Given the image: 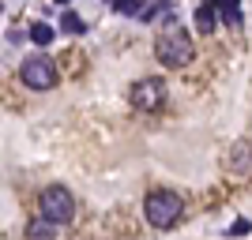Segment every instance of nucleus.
Returning a JSON list of instances; mask_svg holds the SVG:
<instances>
[{"label":"nucleus","mask_w":252,"mask_h":240,"mask_svg":"<svg viewBox=\"0 0 252 240\" xmlns=\"http://www.w3.org/2000/svg\"><path fill=\"white\" fill-rule=\"evenodd\" d=\"M155 53L166 68H185V64L192 60V34L185 30V27H169L166 34H158Z\"/></svg>","instance_id":"nucleus-1"},{"label":"nucleus","mask_w":252,"mask_h":240,"mask_svg":"<svg viewBox=\"0 0 252 240\" xmlns=\"http://www.w3.org/2000/svg\"><path fill=\"white\" fill-rule=\"evenodd\" d=\"M143 214L155 229H169V225H177L181 221V195L173 191H151L147 203H143Z\"/></svg>","instance_id":"nucleus-2"},{"label":"nucleus","mask_w":252,"mask_h":240,"mask_svg":"<svg viewBox=\"0 0 252 240\" xmlns=\"http://www.w3.org/2000/svg\"><path fill=\"white\" fill-rule=\"evenodd\" d=\"M42 218H49L53 225H68V221L75 218V199L68 188H61V184H53V188L42 191Z\"/></svg>","instance_id":"nucleus-3"},{"label":"nucleus","mask_w":252,"mask_h":240,"mask_svg":"<svg viewBox=\"0 0 252 240\" xmlns=\"http://www.w3.org/2000/svg\"><path fill=\"white\" fill-rule=\"evenodd\" d=\"M19 79H23V86H31V90H49V86H57V68H53V60L45 53H38V56H27V60H23Z\"/></svg>","instance_id":"nucleus-4"},{"label":"nucleus","mask_w":252,"mask_h":240,"mask_svg":"<svg viewBox=\"0 0 252 240\" xmlns=\"http://www.w3.org/2000/svg\"><path fill=\"white\" fill-rule=\"evenodd\" d=\"M132 105L139 113H158L166 105V83L162 79H143V83L132 86Z\"/></svg>","instance_id":"nucleus-5"},{"label":"nucleus","mask_w":252,"mask_h":240,"mask_svg":"<svg viewBox=\"0 0 252 240\" xmlns=\"http://www.w3.org/2000/svg\"><path fill=\"white\" fill-rule=\"evenodd\" d=\"M219 4H215V0H203L200 8H196V30H203V34H211L215 30V27H219Z\"/></svg>","instance_id":"nucleus-6"},{"label":"nucleus","mask_w":252,"mask_h":240,"mask_svg":"<svg viewBox=\"0 0 252 240\" xmlns=\"http://www.w3.org/2000/svg\"><path fill=\"white\" fill-rule=\"evenodd\" d=\"M219 4V15H222V23L226 27H245V15H241V0H215Z\"/></svg>","instance_id":"nucleus-7"},{"label":"nucleus","mask_w":252,"mask_h":240,"mask_svg":"<svg viewBox=\"0 0 252 240\" xmlns=\"http://www.w3.org/2000/svg\"><path fill=\"white\" fill-rule=\"evenodd\" d=\"M230 169L237 177H245L252 169V143H237V150H233V158H230Z\"/></svg>","instance_id":"nucleus-8"},{"label":"nucleus","mask_w":252,"mask_h":240,"mask_svg":"<svg viewBox=\"0 0 252 240\" xmlns=\"http://www.w3.org/2000/svg\"><path fill=\"white\" fill-rule=\"evenodd\" d=\"M139 15H143V23H151V19H162V15H169V19H173V15H177V4H173V0H162V4H155V8L139 11Z\"/></svg>","instance_id":"nucleus-9"},{"label":"nucleus","mask_w":252,"mask_h":240,"mask_svg":"<svg viewBox=\"0 0 252 240\" xmlns=\"http://www.w3.org/2000/svg\"><path fill=\"white\" fill-rule=\"evenodd\" d=\"M31 42L34 45H49L53 42V27H49V23H34V27H31Z\"/></svg>","instance_id":"nucleus-10"},{"label":"nucleus","mask_w":252,"mask_h":240,"mask_svg":"<svg viewBox=\"0 0 252 240\" xmlns=\"http://www.w3.org/2000/svg\"><path fill=\"white\" fill-rule=\"evenodd\" d=\"M64 30L68 34H83L87 27H83V19H79V15H75V11H64V23H61Z\"/></svg>","instance_id":"nucleus-11"},{"label":"nucleus","mask_w":252,"mask_h":240,"mask_svg":"<svg viewBox=\"0 0 252 240\" xmlns=\"http://www.w3.org/2000/svg\"><path fill=\"white\" fill-rule=\"evenodd\" d=\"M113 8L121 11V15H136V11L143 8V0H113Z\"/></svg>","instance_id":"nucleus-12"},{"label":"nucleus","mask_w":252,"mask_h":240,"mask_svg":"<svg viewBox=\"0 0 252 240\" xmlns=\"http://www.w3.org/2000/svg\"><path fill=\"white\" fill-rule=\"evenodd\" d=\"M230 233H233V237H241V233H249V221H245V218H237V221L230 225Z\"/></svg>","instance_id":"nucleus-13"},{"label":"nucleus","mask_w":252,"mask_h":240,"mask_svg":"<svg viewBox=\"0 0 252 240\" xmlns=\"http://www.w3.org/2000/svg\"><path fill=\"white\" fill-rule=\"evenodd\" d=\"M57 4H68V0H57Z\"/></svg>","instance_id":"nucleus-14"}]
</instances>
